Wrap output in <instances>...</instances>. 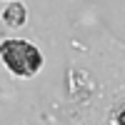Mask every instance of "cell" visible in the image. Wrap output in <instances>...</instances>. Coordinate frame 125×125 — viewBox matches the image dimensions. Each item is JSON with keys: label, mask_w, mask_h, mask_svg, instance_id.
<instances>
[{"label": "cell", "mask_w": 125, "mask_h": 125, "mask_svg": "<svg viewBox=\"0 0 125 125\" xmlns=\"http://www.w3.org/2000/svg\"><path fill=\"white\" fill-rule=\"evenodd\" d=\"M0 62L15 78H33L43 68L45 58L40 53V48L33 45L30 40L5 38V40H0Z\"/></svg>", "instance_id": "6da1fadb"}, {"label": "cell", "mask_w": 125, "mask_h": 125, "mask_svg": "<svg viewBox=\"0 0 125 125\" xmlns=\"http://www.w3.org/2000/svg\"><path fill=\"white\" fill-rule=\"evenodd\" d=\"M28 23V10L23 3H10L5 10H3V25L8 28H23Z\"/></svg>", "instance_id": "7a4b0ae2"}, {"label": "cell", "mask_w": 125, "mask_h": 125, "mask_svg": "<svg viewBox=\"0 0 125 125\" xmlns=\"http://www.w3.org/2000/svg\"><path fill=\"white\" fill-rule=\"evenodd\" d=\"M115 118H118V123H120V125H125V105L118 110V115H115Z\"/></svg>", "instance_id": "3957f363"}, {"label": "cell", "mask_w": 125, "mask_h": 125, "mask_svg": "<svg viewBox=\"0 0 125 125\" xmlns=\"http://www.w3.org/2000/svg\"><path fill=\"white\" fill-rule=\"evenodd\" d=\"M0 35H3V25H0Z\"/></svg>", "instance_id": "277c9868"}, {"label": "cell", "mask_w": 125, "mask_h": 125, "mask_svg": "<svg viewBox=\"0 0 125 125\" xmlns=\"http://www.w3.org/2000/svg\"><path fill=\"white\" fill-rule=\"evenodd\" d=\"M10 3H15V0H10Z\"/></svg>", "instance_id": "5b68a950"}]
</instances>
